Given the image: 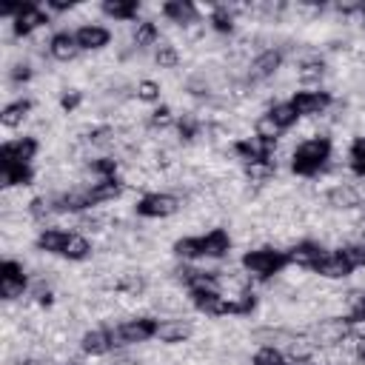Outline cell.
<instances>
[{"instance_id": "cell-1", "label": "cell", "mask_w": 365, "mask_h": 365, "mask_svg": "<svg viewBox=\"0 0 365 365\" xmlns=\"http://www.w3.org/2000/svg\"><path fill=\"white\" fill-rule=\"evenodd\" d=\"M334 157V143L328 137H314V140H302L291 157V171L299 174V177H314V174H322L325 165L331 163Z\"/></svg>"}, {"instance_id": "cell-2", "label": "cell", "mask_w": 365, "mask_h": 365, "mask_svg": "<svg viewBox=\"0 0 365 365\" xmlns=\"http://www.w3.org/2000/svg\"><path fill=\"white\" fill-rule=\"evenodd\" d=\"M240 265L254 277V279H271L279 271H285L288 257L285 251L274 248V245H262V248H248L240 259Z\"/></svg>"}, {"instance_id": "cell-3", "label": "cell", "mask_w": 365, "mask_h": 365, "mask_svg": "<svg viewBox=\"0 0 365 365\" xmlns=\"http://www.w3.org/2000/svg\"><path fill=\"white\" fill-rule=\"evenodd\" d=\"M157 336V319L151 314H140V317H128L123 319L120 325L111 328V339H114V348L123 351V348H134V345H143L148 339Z\"/></svg>"}, {"instance_id": "cell-4", "label": "cell", "mask_w": 365, "mask_h": 365, "mask_svg": "<svg viewBox=\"0 0 365 365\" xmlns=\"http://www.w3.org/2000/svg\"><path fill=\"white\" fill-rule=\"evenodd\" d=\"M302 331L311 336V342L317 348H334V345H342L351 336L354 325H351L348 317H319L311 325H305Z\"/></svg>"}, {"instance_id": "cell-5", "label": "cell", "mask_w": 365, "mask_h": 365, "mask_svg": "<svg viewBox=\"0 0 365 365\" xmlns=\"http://www.w3.org/2000/svg\"><path fill=\"white\" fill-rule=\"evenodd\" d=\"M182 205L185 202L171 191H151V194H143L134 202V214H140L145 220H168L177 211H182Z\"/></svg>"}, {"instance_id": "cell-6", "label": "cell", "mask_w": 365, "mask_h": 365, "mask_svg": "<svg viewBox=\"0 0 365 365\" xmlns=\"http://www.w3.org/2000/svg\"><path fill=\"white\" fill-rule=\"evenodd\" d=\"M285 57L279 48H271V51H262V54H254L251 63H248V71H245V80L251 86H262L265 80H274L277 71L282 68Z\"/></svg>"}, {"instance_id": "cell-7", "label": "cell", "mask_w": 365, "mask_h": 365, "mask_svg": "<svg viewBox=\"0 0 365 365\" xmlns=\"http://www.w3.org/2000/svg\"><path fill=\"white\" fill-rule=\"evenodd\" d=\"M331 103L334 97L325 88H302V91H294L291 97V106L297 108L299 117H322L331 108Z\"/></svg>"}, {"instance_id": "cell-8", "label": "cell", "mask_w": 365, "mask_h": 365, "mask_svg": "<svg viewBox=\"0 0 365 365\" xmlns=\"http://www.w3.org/2000/svg\"><path fill=\"white\" fill-rule=\"evenodd\" d=\"M40 151L37 137H17L6 140L0 148V165H29Z\"/></svg>"}, {"instance_id": "cell-9", "label": "cell", "mask_w": 365, "mask_h": 365, "mask_svg": "<svg viewBox=\"0 0 365 365\" xmlns=\"http://www.w3.org/2000/svg\"><path fill=\"white\" fill-rule=\"evenodd\" d=\"M197 322L191 317H165L163 322H157V339L163 345H182L194 336Z\"/></svg>"}, {"instance_id": "cell-10", "label": "cell", "mask_w": 365, "mask_h": 365, "mask_svg": "<svg viewBox=\"0 0 365 365\" xmlns=\"http://www.w3.org/2000/svg\"><path fill=\"white\" fill-rule=\"evenodd\" d=\"M328 251H325V245L319 242V240H308V237H302L299 242H294L288 251H285V257H288V265H297V268H317V262L325 257Z\"/></svg>"}, {"instance_id": "cell-11", "label": "cell", "mask_w": 365, "mask_h": 365, "mask_svg": "<svg viewBox=\"0 0 365 365\" xmlns=\"http://www.w3.org/2000/svg\"><path fill=\"white\" fill-rule=\"evenodd\" d=\"M322 197H325V205H328L331 211H339V214L354 211V208L362 205V194H359V188L351 185V182H339V185L328 188Z\"/></svg>"}, {"instance_id": "cell-12", "label": "cell", "mask_w": 365, "mask_h": 365, "mask_svg": "<svg viewBox=\"0 0 365 365\" xmlns=\"http://www.w3.org/2000/svg\"><path fill=\"white\" fill-rule=\"evenodd\" d=\"M46 26H48V14L40 6H23L20 14L11 20V31L17 37H31L34 31H40Z\"/></svg>"}, {"instance_id": "cell-13", "label": "cell", "mask_w": 365, "mask_h": 365, "mask_svg": "<svg viewBox=\"0 0 365 365\" xmlns=\"http://www.w3.org/2000/svg\"><path fill=\"white\" fill-rule=\"evenodd\" d=\"M191 305L211 317V319H220V317H228V297L222 291H200V294H191Z\"/></svg>"}, {"instance_id": "cell-14", "label": "cell", "mask_w": 365, "mask_h": 365, "mask_svg": "<svg viewBox=\"0 0 365 365\" xmlns=\"http://www.w3.org/2000/svg\"><path fill=\"white\" fill-rule=\"evenodd\" d=\"M74 37H77V43H80L83 51H103V48L111 43V31H108L106 26H100V23H86V26H80V29L74 31Z\"/></svg>"}, {"instance_id": "cell-15", "label": "cell", "mask_w": 365, "mask_h": 365, "mask_svg": "<svg viewBox=\"0 0 365 365\" xmlns=\"http://www.w3.org/2000/svg\"><path fill=\"white\" fill-rule=\"evenodd\" d=\"M202 242V259H222L231 251V234L225 228H211L208 234H200Z\"/></svg>"}, {"instance_id": "cell-16", "label": "cell", "mask_w": 365, "mask_h": 365, "mask_svg": "<svg viewBox=\"0 0 365 365\" xmlns=\"http://www.w3.org/2000/svg\"><path fill=\"white\" fill-rule=\"evenodd\" d=\"M111 348H114L111 328H88L80 336V351L88 354V356H106Z\"/></svg>"}, {"instance_id": "cell-17", "label": "cell", "mask_w": 365, "mask_h": 365, "mask_svg": "<svg viewBox=\"0 0 365 365\" xmlns=\"http://www.w3.org/2000/svg\"><path fill=\"white\" fill-rule=\"evenodd\" d=\"M80 51H83V48H80V43H77V37H74L71 31H57V34L51 37V46H48V57H51V60H57V63H71V60H77Z\"/></svg>"}, {"instance_id": "cell-18", "label": "cell", "mask_w": 365, "mask_h": 365, "mask_svg": "<svg viewBox=\"0 0 365 365\" xmlns=\"http://www.w3.org/2000/svg\"><path fill=\"white\" fill-rule=\"evenodd\" d=\"M163 17H165L168 23H174V26L185 29V26H191V23L200 20V11H197V6L188 3V0H171V3H163Z\"/></svg>"}, {"instance_id": "cell-19", "label": "cell", "mask_w": 365, "mask_h": 365, "mask_svg": "<svg viewBox=\"0 0 365 365\" xmlns=\"http://www.w3.org/2000/svg\"><path fill=\"white\" fill-rule=\"evenodd\" d=\"M314 274L319 277V279H328V282H336V279H345L348 274H351V268H348V262L339 257V251H328L319 262H317V268H314Z\"/></svg>"}, {"instance_id": "cell-20", "label": "cell", "mask_w": 365, "mask_h": 365, "mask_svg": "<svg viewBox=\"0 0 365 365\" xmlns=\"http://www.w3.org/2000/svg\"><path fill=\"white\" fill-rule=\"evenodd\" d=\"M157 40H160L157 20H137V23H131V46L137 51H148L151 46L157 48Z\"/></svg>"}, {"instance_id": "cell-21", "label": "cell", "mask_w": 365, "mask_h": 365, "mask_svg": "<svg viewBox=\"0 0 365 365\" xmlns=\"http://www.w3.org/2000/svg\"><path fill=\"white\" fill-rule=\"evenodd\" d=\"M68 234H71V231H63V228H57V225L43 228V231L37 234V240H34V248H37L40 254H63V245H66Z\"/></svg>"}, {"instance_id": "cell-22", "label": "cell", "mask_w": 365, "mask_h": 365, "mask_svg": "<svg viewBox=\"0 0 365 365\" xmlns=\"http://www.w3.org/2000/svg\"><path fill=\"white\" fill-rule=\"evenodd\" d=\"M94 254V248H91V240L86 237V234H80V231H71L68 234V240H66V245H63V259H68V262H83V259H88Z\"/></svg>"}, {"instance_id": "cell-23", "label": "cell", "mask_w": 365, "mask_h": 365, "mask_svg": "<svg viewBox=\"0 0 365 365\" xmlns=\"http://www.w3.org/2000/svg\"><path fill=\"white\" fill-rule=\"evenodd\" d=\"M31 108H34V103L31 100H14V103H6V108H3V114H0V123H3V128H20L29 117H31Z\"/></svg>"}, {"instance_id": "cell-24", "label": "cell", "mask_w": 365, "mask_h": 365, "mask_svg": "<svg viewBox=\"0 0 365 365\" xmlns=\"http://www.w3.org/2000/svg\"><path fill=\"white\" fill-rule=\"evenodd\" d=\"M31 182H34V171L29 165H0V185H3V191L26 188Z\"/></svg>"}, {"instance_id": "cell-25", "label": "cell", "mask_w": 365, "mask_h": 365, "mask_svg": "<svg viewBox=\"0 0 365 365\" xmlns=\"http://www.w3.org/2000/svg\"><path fill=\"white\" fill-rule=\"evenodd\" d=\"M100 11L117 23H131L134 17H140V3L134 0H106L100 6Z\"/></svg>"}, {"instance_id": "cell-26", "label": "cell", "mask_w": 365, "mask_h": 365, "mask_svg": "<svg viewBox=\"0 0 365 365\" xmlns=\"http://www.w3.org/2000/svg\"><path fill=\"white\" fill-rule=\"evenodd\" d=\"M151 63H154L160 71H177V66L182 63V54H180V48H177L171 40H163V43L154 48Z\"/></svg>"}, {"instance_id": "cell-27", "label": "cell", "mask_w": 365, "mask_h": 365, "mask_svg": "<svg viewBox=\"0 0 365 365\" xmlns=\"http://www.w3.org/2000/svg\"><path fill=\"white\" fill-rule=\"evenodd\" d=\"M325 74H328V63H325L319 54L297 66V83H302V86H314V83H319Z\"/></svg>"}, {"instance_id": "cell-28", "label": "cell", "mask_w": 365, "mask_h": 365, "mask_svg": "<svg viewBox=\"0 0 365 365\" xmlns=\"http://www.w3.org/2000/svg\"><path fill=\"white\" fill-rule=\"evenodd\" d=\"M259 305V297L251 291H242V294H231L228 297V317H251Z\"/></svg>"}, {"instance_id": "cell-29", "label": "cell", "mask_w": 365, "mask_h": 365, "mask_svg": "<svg viewBox=\"0 0 365 365\" xmlns=\"http://www.w3.org/2000/svg\"><path fill=\"white\" fill-rule=\"evenodd\" d=\"M171 251H174V257H177L180 262L202 259V242H200V237H180V240H174Z\"/></svg>"}, {"instance_id": "cell-30", "label": "cell", "mask_w": 365, "mask_h": 365, "mask_svg": "<svg viewBox=\"0 0 365 365\" xmlns=\"http://www.w3.org/2000/svg\"><path fill=\"white\" fill-rule=\"evenodd\" d=\"M265 114L285 131V128H291V125H297V120H299V114H297V108L291 106V100L288 103H271L268 108H265Z\"/></svg>"}, {"instance_id": "cell-31", "label": "cell", "mask_w": 365, "mask_h": 365, "mask_svg": "<svg viewBox=\"0 0 365 365\" xmlns=\"http://www.w3.org/2000/svg\"><path fill=\"white\" fill-rule=\"evenodd\" d=\"M208 23H211V29H214V34H220V37H225V34H234V29H237V17L228 11V6L222 3V6H217L214 9V14L208 17Z\"/></svg>"}, {"instance_id": "cell-32", "label": "cell", "mask_w": 365, "mask_h": 365, "mask_svg": "<svg viewBox=\"0 0 365 365\" xmlns=\"http://www.w3.org/2000/svg\"><path fill=\"white\" fill-rule=\"evenodd\" d=\"M174 123H177V117H174V108H171V106H157V108L148 111V117H145V125H148L151 131H168Z\"/></svg>"}, {"instance_id": "cell-33", "label": "cell", "mask_w": 365, "mask_h": 365, "mask_svg": "<svg viewBox=\"0 0 365 365\" xmlns=\"http://www.w3.org/2000/svg\"><path fill=\"white\" fill-rule=\"evenodd\" d=\"M339 251V257L348 262V268L351 271H356V268H365V242H345V245H339L336 248Z\"/></svg>"}, {"instance_id": "cell-34", "label": "cell", "mask_w": 365, "mask_h": 365, "mask_svg": "<svg viewBox=\"0 0 365 365\" xmlns=\"http://www.w3.org/2000/svg\"><path fill=\"white\" fill-rule=\"evenodd\" d=\"M26 291H29V279L0 277V297H3V302H17V299H23Z\"/></svg>"}, {"instance_id": "cell-35", "label": "cell", "mask_w": 365, "mask_h": 365, "mask_svg": "<svg viewBox=\"0 0 365 365\" xmlns=\"http://www.w3.org/2000/svg\"><path fill=\"white\" fill-rule=\"evenodd\" d=\"M348 165H351V171H354L359 180H365V134H359V137L351 143Z\"/></svg>"}, {"instance_id": "cell-36", "label": "cell", "mask_w": 365, "mask_h": 365, "mask_svg": "<svg viewBox=\"0 0 365 365\" xmlns=\"http://www.w3.org/2000/svg\"><path fill=\"white\" fill-rule=\"evenodd\" d=\"M160 94H163V86L157 83V80H140L137 86H134V100L137 103H157L160 100Z\"/></svg>"}, {"instance_id": "cell-37", "label": "cell", "mask_w": 365, "mask_h": 365, "mask_svg": "<svg viewBox=\"0 0 365 365\" xmlns=\"http://www.w3.org/2000/svg\"><path fill=\"white\" fill-rule=\"evenodd\" d=\"M254 134H257V137H262V140H268V143H277V140H279V134H282V128H279V125H277V123L262 111V114L254 120Z\"/></svg>"}, {"instance_id": "cell-38", "label": "cell", "mask_w": 365, "mask_h": 365, "mask_svg": "<svg viewBox=\"0 0 365 365\" xmlns=\"http://www.w3.org/2000/svg\"><path fill=\"white\" fill-rule=\"evenodd\" d=\"M251 365H288V356L279 348H257Z\"/></svg>"}, {"instance_id": "cell-39", "label": "cell", "mask_w": 365, "mask_h": 365, "mask_svg": "<svg viewBox=\"0 0 365 365\" xmlns=\"http://www.w3.org/2000/svg\"><path fill=\"white\" fill-rule=\"evenodd\" d=\"M348 319H351V325H365V288L359 291L354 308L348 311Z\"/></svg>"}, {"instance_id": "cell-40", "label": "cell", "mask_w": 365, "mask_h": 365, "mask_svg": "<svg viewBox=\"0 0 365 365\" xmlns=\"http://www.w3.org/2000/svg\"><path fill=\"white\" fill-rule=\"evenodd\" d=\"M80 103H83V91H74V88H71V91H66V94L60 97V108H63V111H68V114H74V111L80 108Z\"/></svg>"}, {"instance_id": "cell-41", "label": "cell", "mask_w": 365, "mask_h": 365, "mask_svg": "<svg viewBox=\"0 0 365 365\" xmlns=\"http://www.w3.org/2000/svg\"><path fill=\"white\" fill-rule=\"evenodd\" d=\"M48 9H51V11H71V9H74V3H66V0H51V3H48Z\"/></svg>"}, {"instance_id": "cell-42", "label": "cell", "mask_w": 365, "mask_h": 365, "mask_svg": "<svg viewBox=\"0 0 365 365\" xmlns=\"http://www.w3.org/2000/svg\"><path fill=\"white\" fill-rule=\"evenodd\" d=\"M356 359H362V362H365V334H362V336H356Z\"/></svg>"}, {"instance_id": "cell-43", "label": "cell", "mask_w": 365, "mask_h": 365, "mask_svg": "<svg viewBox=\"0 0 365 365\" xmlns=\"http://www.w3.org/2000/svg\"><path fill=\"white\" fill-rule=\"evenodd\" d=\"M57 365H83L80 359H63V362H57Z\"/></svg>"}, {"instance_id": "cell-44", "label": "cell", "mask_w": 365, "mask_h": 365, "mask_svg": "<svg viewBox=\"0 0 365 365\" xmlns=\"http://www.w3.org/2000/svg\"><path fill=\"white\" fill-rule=\"evenodd\" d=\"M362 237H365V228H362Z\"/></svg>"}]
</instances>
